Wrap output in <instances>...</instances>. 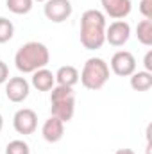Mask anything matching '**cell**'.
<instances>
[{
	"mask_svg": "<svg viewBox=\"0 0 152 154\" xmlns=\"http://www.w3.org/2000/svg\"><path fill=\"white\" fill-rule=\"evenodd\" d=\"M106 14L99 9H88L81 16L79 38L86 50H99L106 43Z\"/></svg>",
	"mask_w": 152,
	"mask_h": 154,
	"instance_id": "cell-1",
	"label": "cell"
},
{
	"mask_svg": "<svg viewBox=\"0 0 152 154\" xmlns=\"http://www.w3.org/2000/svg\"><path fill=\"white\" fill-rule=\"evenodd\" d=\"M50 61V52L41 41H27L14 54V66L20 74H32L45 68Z\"/></svg>",
	"mask_w": 152,
	"mask_h": 154,
	"instance_id": "cell-2",
	"label": "cell"
},
{
	"mask_svg": "<svg viewBox=\"0 0 152 154\" xmlns=\"http://www.w3.org/2000/svg\"><path fill=\"white\" fill-rule=\"evenodd\" d=\"M50 113L61 122H70L75 115V91L70 86L56 84L50 90Z\"/></svg>",
	"mask_w": 152,
	"mask_h": 154,
	"instance_id": "cell-3",
	"label": "cell"
},
{
	"mask_svg": "<svg viewBox=\"0 0 152 154\" xmlns=\"http://www.w3.org/2000/svg\"><path fill=\"white\" fill-rule=\"evenodd\" d=\"M79 81L90 91L102 90L109 81V65L102 57H90L79 74Z\"/></svg>",
	"mask_w": 152,
	"mask_h": 154,
	"instance_id": "cell-4",
	"label": "cell"
},
{
	"mask_svg": "<svg viewBox=\"0 0 152 154\" xmlns=\"http://www.w3.org/2000/svg\"><path fill=\"white\" fill-rule=\"evenodd\" d=\"M74 13V5L70 0H47L43 5V14L52 23L66 22Z\"/></svg>",
	"mask_w": 152,
	"mask_h": 154,
	"instance_id": "cell-5",
	"label": "cell"
},
{
	"mask_svg": "<svg viewBox=\"0 0 152 154\" xmlns=\"http://www.w3.org/2000/svg\"><path fill=\"white\" fill-rule=\"evenodd\" d=\"M111 72L118 77H131L136 72V57L129 50H118L114 52L109 61Z\"/></svg>",
	"mask_w": 152,
	"mask_h": 154,
	"instance_id": "cell-6",
	"label": "cell"
},
{
	"mask_svg": "<svg viewBox=\"0 0 152 154\" xmlns=\"http://www.w3.org/2000/svg\"><path fill=\"white\" fill-rule=\"evenodd\" d=\"M13 127L18 134H32L38 129V115L31 108H22L13 116Z\"/></svg>",
	"mask_w": 152,
	"mask_h": 154,
	"instance_id": "cell-7",
	"label": "cell"
},
{
	"mask_svg": "<svg viewBox=\"0 0 152 154\" xmlns=\"http://www.w3.org/2000/svg\"><path fill=\"white\" fill-rule=\"evenodd\" d=\"M131 38V25L125 20H114L106 27V41L111 47H123Z\"/></svg>",
	"mask_w": 152,
	"mask_h": 154,
	"instance_id": "cell-8",
	"label": "cell"
},
{
	"mask_svg": "<svg viewBox=\"0 0 152 154\" xmlns=\"http://www.w3.org/2000/svg\"><path fill=\"white\" fill-rule=\"evenodd\" d=\"M31 93V82L25 77H9L5 82V95L11 102L20 104Z\"/></svg>",
	"mask_w": 152,
	"mask_h": 154,
	"instance_id": "cell-9",
	"label": "cell"
},
{
	"mask_svg": "<svg viewBox=\"0 0 152 154\" xmlns=\"http://www.w3.org/2000/svg\"><path fill=\"white\" fill-rule=\"evenodd\" d=\"M100 5L104 9V14L113 20H123L132 11L131 0H100Z\"/></svg>",
	"mask_w": 152,
	"mask_h": 154,
	"instance_id": "cell-10",
	"label": "cell"
},
{
	"mask_svg": "<svg viewBox=\"0 0 152 154\" xmlns=\"http://www.w3.org/2000/svg\"><path fill=\"white\" fill-rule=\"evenodd\" d=\"M41 136H43V140L48 142V143H57V142H61L63 136H65V122H61L59 118H56V116L50 115L45 122H43V125H41Z\"/></svg>",
	"mask_w": 152,
	"mask_h": 154,
	"instance_id": "cell-11",
	"label": "cell"
},
{
	"mask_svg": "<svg viewBox=\"0 0 152 154\" xmlns=\"http://www.w3.org/2000/svg\"><path fill=\"white\" fill-rule=\"evenodd\" d=\"M31 86L36 88L38 91H50V90L56 86V77H54V74H52L47 66H45V68H39L36 72H32Z\"/></svg>",
	"mask_w": 152,
	"mask_h": 154,
	"instance_id": "cell-12",
	"label": "cell"
},
{
	"mask_svg": "<svg viewBox=\"0 0 152 154\" xmlns=\"http://www.w3.org/2000/svg\"><path fill=\"white\" fill-rule=\"evenodd\" d=\"M54 77H56V84L74 88L79 82V70H77L75 66H72V65H65V66H61L54 74Z\"/></svg>",
	"mask_w": 152,
	"mask_h": 154,
	"instance_id": "cell-13",
	"label": "cell"
},
{
	"mask_svg": "<svg viewBox=\"0 0 152 154\" xmlns=\"http://www.w3.org/2000/svg\"><path fill=\"white\" fill-rule=\"evenodd\" d=\"M131 88L134 91H149L152 88V74L140 70L131 75Z\"/></svg>",
	"mask_w": 152,
	"mask_h": 154,
	"instance_id": "cell-14",
	"label": "cell"
},
{
	"mask_svg": "<svg viewBox=\"0 0 152 154\" xmlns=\"http://www.w3.org/2000/svg\"><path fill=\"white\" fill-rule=\"evenodd\" d=\"M136 38L141 45L150 47L152 45V20H141L136 25Z\"/></svg>",
	"mask_w": 152,
	"mask_h": 154,
	"instance_id": "cell-15",
	"label": "cell"
},
{
	"mask_svg": "<svg viewBox=\"0 0 152 154\" xmlns=\"http://www.w3.org/2000/svg\"><path fill=\"white\" fill-rule=\"evenodd\" d=\"M5 7L13 14H29L34 7L32 0H5Z\"/></svg>",
	"mask_w": 152,
	"mask_h": 154,
	"instance_id": "cell-16",
	"label": "cell"
},
{
	"mask_svg": "<svg viewBox=\"0 0 152 154\" xmlns=\"http://www.w3.org/2000/svg\"><path fill=\"white\" fill-rule=\"evenodd\" d=\"M13 36H14V23L9 18L0 16V43L11 41Z\"/></svg>",
	"mask_w": 152,
	"mask_h": 154,
	"instance_id": "cell-17",
	"label": "cell"
},
{
	"mask_svg": "<svg viewBox=\"0 0 152 154\" xmlns=\"http://www.w3.org/2000/svg\"><path fill=\"white\" fill-rule=\"evenodd\" d=\"M5 154H31V147L23 140H13L5 145Z\"/></svg>",
	"mask_w": 152,
	"mask_h": 154,
	"instance_id": "cell-18",
	"label": "cell"
},
{
	"mask_svg": "<svg viewBox=\"0 0 152 154\" xmlns=\"http://www.w3.org/2000/svg\"><path fill=\"white\" fill-rule=\"evenodd\" d=\"M140 13L145 20H152V0H140Z\"/></svg>",
	"mask_w": 152,
	"mask_h": 154,
	"instance_id": "cell-19",
	"label": "cell"
},
{
	"mask_svg": "<svg viewBox=\"0 0 152 154\" xmlns=\"http://www.w3.org/2000/svg\"><path fill=\"white\" fill-rule=\"evenodd\" d=\"M9 79V66L0 59V84H5Z\"/></svg>",
	"mask_w": 152,
	"mask_h": 154,
	"instance_id": "cell-20",
	"label": "cell"
},
{
	"mask_svg": "<svg viewBox=\"0 0 152 154\" xmlns=\"http://www.w3.org/2000/svg\"><path fill=\"white\" fill-rule=\"evenodd\" d=\"M143 66H145V72H150L152 74V50H149L143 57Z\"/></svg>",
	"mask_w": 152,
	"mask_h": 154,
	"instance_id": "cell-21",
	"label": "cell"
},
{
	"mask_svg": "<svg viewBox=\"0 0 152 154\" xmlns=\"http://www.w3.org/2000/svg\"><path fill=\"white\" fill-rule=\"evenodd\" d=\"M114 154H136L132 149H118Z\"/></svg>",
	"mask_w": 152,
	"mask_h": 154,
	"instance_id": "cell-22",
	"label": "cell"
},
{
	"mask_svg": "<svg viewBox=\"0 0 152 154\" xmlns=\"http://www.w3.org/2000/svg\"><path fill=\"white\" fill-rule=\"evenodd\" d=\"M2 127H4V116H2V113H0V131H2Z\"/></svg>",
	"mask_w": 152,
	"mask_h": 154,
	"instance_id": "cell-23",
	"label": "cell"
},
{
	"mask_svg": "<svg viewBox=\"0 0 152 154\" xmlns=\"http://www.w3.org/2000/svg\"><path fill=\"white\" fill-rule=\"evenodd\" d=\"M32 2H43V4H45V2H47V0H32Z\"/></svg>",
	"mask_w": 152,
	"mask_h": 154,
	"instance_id": "cell-24",
	"label": "cell"
}]
</instances>
